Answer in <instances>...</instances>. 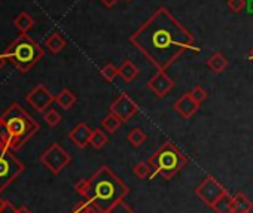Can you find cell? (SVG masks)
Wrapping results in <instances>:
<instances>
[{
    "mask_svg": "<svg viewBox=\"0 0 253 213\" xmlns=\"http://www.w3.org/2000/svg\"><path fill=\"white\" fill-rule=\"evenodd\" d=\"M6 61H8V58H6V55L2 52V54H0V69H3V66L6 64Z\"/></svg>",
    "mask_w": 253,
    "mask_h": 213,
    "instance_id": "obj_35",
    "label": "cell"
},
{
    "mask_svg": "<svg viewBox=\"0 0 253 213\" xmlns=\"http://www.w3.org/2000/svg\"><path fill=\"white\" fill-rule=\"evenodd\" d=\"M125 2H133V0H125Z\"/></svg>",
    "mask_w": 253,
    "mask_h": 213,
    "instance_id": "obj_39",
    "label": "cell"
},
{
    "mask_svg": "<svg viewBox=\"0 0 253 213\" xmlns=\"http://www.w3.org/2000/svg\"><path fill=\"white\" fill-rule=\"evenodd\" d=\"M101 76L107 81V82H112L116 76H118V67L115 66V64H112V63H109V64H106L103 69H101Z\"/></svg>",
    "mask_w": 253,
    "mask_h": 213,
    "instance_id": "obj_27",
    "label": "cell"
},
{
    "mask_svg": "<svg viewBox=\"0 0 253 213\" xmlns=\"http://www.w3.org/2000/svg\"><path fill=\"white\" fill-rule=\"evenodd\" d=\"M3 54L20 73H27L32 70L45 55L43 48L29 35H20L5 48Z\"/></svg>",
    "mask_w": 253,
    "mask_h": 213,
    "instance_id": "obj_3",
    "label": "cell"
},
{
    "mask_svg": "<svg viewBox=\"0 0 253 213\" xmlns=\"http://www.w3.org/2000/svg\"><path fill=\"white\" fill-rule=\"evenodd\" d=\"M126 140H128V143H130L133 148H140V146L146 142V133H145L142 128L136 127V128H133L128 134H126Z\"/></svg>",
    "mask_w": 253,
    "mask_h": 213,
    "instance_id": "obj_22",
    "label": "cell"
},
{
    "mask_svg": "<svg viewBox=\"0 0 253 213\" xmlns=\"http://www.w3.org/2000/svg\"><path fill=\"white\" fill-rule=\"evenodd\" d=\"M15 139L14 151L21 149L39 130L41 126L36 120H33L18 103H12L9 108L0 117Z\"/></svg>",
    "mask_w": 253,
    "mask_h": 213,
    "instance_id": "obj_4",
    "label": "cell"
},
{
    "mask_svg": "<svg viewBox=\"0 0 253 213\" xmlns=\"http://www.w3.org/2000/svg\"><path fill=\"white\" fill-rule=\"evenodd\" d=\"M133 173H134L139 179H146V177H151V174H152V167H151L149 163L142 161V163H139V164L134 166Z\"/></svg>",
    "mask_w": 253,
    "mask_h": 213,
    "instance_id": "obj_25",
    "label": "cell"
},
{
    "mask_svg": "<svg viewBox=\"0 0 253 213\" xmlns=\"http://www.w3.org/2000/svg\"><path fill=\"white\" fill-rule=\"evenodd\" d=\"M100 2L106 6V8H113L119 0H100Z\"/></svg>",
    "mask_w": 253,
    "mask_h": 213,
    "instance_id": "obj_33",
    "label": "cell"
},
{
    "mask_svg": "<svg viewBox=\"0 0 253 213\" xmlns=\"http://www.w3.org/2000/svg\"><path fill=\"white\" fill-rule=\"evenodd\" d=\"M106 143H107V136H106V133H104L103 130H100V128L92 130L89 145H91L94 149H101V148H104Z\"/></svg>",
    "mask_w": 253,
    "mask_h": 213,
    "instance_id": "obj_24",
    "label": "cell"
},
{
    "mask_svg": "<svg viewBox=\"0 0 253 213\" xmlns=\"http://www.w3.org/2000/svg\"><path fill=\"white\" fill-rule=\"evenodd\" d=\"M66 45H67L66 39H64L58 32L52 33V35L45 41V48H48V49H49V52H52V54H58V52H61V51L66 48Z\"/></svg>",
    "mask_w": 253,
    "mask_h": 213,
    "instance_id": "obj_17",
    "label": "cell"
},
{
    "mask_svg": "<svg viewBox=\"0 0 253 213\" xmlns=\"http://www.w3.org/2000/svg\"><path fill=\"white\" fill-rule=\"evenodd\" d=\"M14 26L15 29L21 33V35H27V32L35 26V20L30 14L27 12H20L15 18H14Z\"/></svg>",
    "mask_w": 253,
    "mask_h": 213,
    "instance_id": "obj_16",
    "label": "cell"
},
{
    "mask_svg": "<svg viewBox=\"0 0 253 213\" xmlns=\"http://www.w3.org/2000/svg\"><path fill=\"white\" fill-rule=\"evenodd\" d=\"M228 191L225 189V186L222 183H219L213 176L207 174L204 177V180L195 188V194L197 197L204 203L207 204L209 207H213V204L222 197L225 195Z\"/></svg>",
    "mask_w": 253,
    "mask_h": 213,
    "instance_id": "obj_8",
    "label": "cell"
},
{
    "mask_svg": "<svg viewBox=\"0 0 253 213\" xmlns=\"http://www.w3.org/2000/svg\"><path fill=\"white\" fill-rule=\"evenodd\" d=\"M91 134H92V130H91L86 124L81 123V124H78V126L69 133V139H70L79 149H85V148L89 145Z\"/></svg>",
    "mask_w": 253,
    "mask_h": 213,
    "instance_id": "obj_13",
    "label": "cell"
},
{
    "mask_svg": "<svg viewBox=\"0 0 253 213\" xmlns=\"http://www.w3.org/2000/svg\"><path fill=\"white\" fill-rule=\"evenodd\" d=\"M5 203H6V200H3L2 197H0V209H2V207L5 206Z\"/></svg>",
    "mask_w": 253,
    "mask_h": 213,
    "instance_id": "obj_37",
    "label": "cell"
},
{
    "mask_svg": "<svg viewBox=\"0 0 253 213\" xmlns=\"http://www.w3.org/2000/svg\"><path fill=\"white\" fill-rule=\"evenodd\" d=\"M247 213H252V212H247Z\"/></svg>",
    "mask_w": 253,
    "mask_h": 213,
    "instance_id": "obj_40",
    "label": "cell"
},
{
    "mask_svg": "<svg viewBox=\"0 0 253 213\" xmlns=\"http://www.w3.org/2000/svg\"><path fill=\"white\" fill-rule=\"evenodd\" d=\"M84 213H103V212H100V210H98V209H95L94 206H89Z\"/></svg>",
    "mask_w": 253,
    "mask_h": 213,
    "instance_id": "obj_36",
    "label": "cell"
},
{
    "mask_svg": "<svg viewBox=\"0 0 253 213\" xmlns=\"http://www.w3.org/2000/svg\"><path fill=\"white\" fill-rule=\"evenodd\" d=\"M43 120H45V123L49 126V127H57L60 123H61V115L55 111V109H49V111H46L45 114H43Z\"/></svg>",
    "mask_w": 253,
    "mask_h": 213,
    "instance_id": "obj_26",
    "label": "cell"
},
{
    "mask_svg": "<svg viewBox=\"0 0 253 213\" xmlns=\"http://www.w3.org/2000/svg\"><path fill=\"white\" fill-rule=\"evenodd\" d=\"M253 203L249 200V197L243 192H237L232 195V213H247L252 212Z\"/></svg>",
    "mask_w": 253,
    "mask_h": 213,
    "instance_id": "obj_15",
    "label": "cell"
},
{
    "mask_svg": "<svg viewBox=\"0 0 253 213\" xmlns=\"http://www.w3.org/2000/svg\"><path fill=\"white\" fill-rule=\"evenodd\" d=\"M121 124H122V121H121L116 115H113V114H109L107 117H104V118L101 120V127H103L106 131H109L110 134H113V133L121 127Z\"/></svg>",
    "mask_w": 253,
    "mask_h": 213,
    "instance_id": "obj_23",
    "label": "cell"
},
{
    "mask_svg": "<svg viewBox=\"0 0 253 213\" xmlns=\"http://www.w3.org/2000/svg\"><path fill=\"white\" fill-rule=\"evenodd\" d=\"M174 81L166 73V70H158L149 81H148V88L160 98L166 97L173 88H174Z\"/></svg>",
    "mask_w": 253,
    "mask_h": 213,
    "instance_id": "obj_11",
    "label": "cell"
},
{
    "mask_svg": "<svg viewBox=\"0 0 253 213\" xmlns=\"http://www.w3.org/2000/svg\"><path fill=\"white\" fill-rule=\"evenodd\" d=\"M89 206H92L88 200H84V201H79V203H76L75 204V207L72 209V212L70 213H84Z\"/></svg>",
    "mask_w": 253,
    "mask_h": 213,
    "instance_id": "obj_31",
    "label": "cell"
},
{
    "mask_svg": "<svg viewBox=\"0 0 253 213\" xmlns=\"http://www.w3.org/2000/svg\"><path fill=\"white\" fill-rule=\"evenodd\" d=\"M173 108L183 120H191L198 112L200 104L192 98V95L189 92H186L173 104Z\"/></svg>",
    "mask_w": 253,
    "mask_h": 213,
    "instance_id": "obj_12",
    "label": "cell"
},
{
    "mask_svg": "<svg viewBox=\"0 0 253 213\" xmlns=\"http://www.w3.org/2000/svg\"><path fill=\"white\" fill-rule=\"evenodd\" d=\"M106 213H136L128 204H126L124 200H121V201H118L116 204H113Z\"/></svg>",
    "mask_w": 253,
    "mask_h": 213,
    "instance_id": "obj_28",
    "label": "cell"
},
{
    "mask_svg": "<svg viewBox=\"0 0 253 213\" xmlns=\"http://www.w3.org/2000/svg\"><path fill=\"white\" fill-rule=\"evenodd\" d=\"M186 163L188 158L180 152V149H177L171 142H164L149 158V164L152 167L151 179L160 176L164 180H170L186 166Z\"/></svg>",
    "mask_w": 253,
    "mask_h": 213,
    "instance_id": "obj_5",
    "label": "cell"
},
{
    "mask_svg": "<svg viewBox=\"0 0 253 213\" xmlns=\"http://www.w3.org/2000/svg\"><path fill=\"white\" fill-rule=\"evenodd\" d=\"M207 67L213 72V73H222L226 67H228V60L225 58V55L222 52H214L207 61H206Z\"/></svg>",
    "mask_w": 253,
    "mask_h": 213,
    "instance_id": "obj_18",
    "label": "cell"
},
{
    "mask_svg": "<svg viewBox=\"0 0 253 213\" xmlns=\"http://www.w3.org/2000/svg\"><path fill=\"white\" fill-rule=\"evenodd\" d=\"M109 111L110 114L116 115L122 123H128L139 112V104L126 92H122L112 101Z\"/></svg>",
    "mask_w": 253,
    "mask_h": 213,
    "instance_id": "obj_9",
    "label": "cell"
},
{
    "mask_svg": "<svg viewBox=\"0 0 253 213\" xmlns=\"http://www.w3.org/2000/svg\"><path fill=\"white\" fill-rule=\"evenodd\" d=\"M17 213H32V210L27 206H20L17 207Z\"/></svg>",
    "mask_w": 253,
    "mask_h": 213,
    "instance_id": "obj_34",
    "label": "cell"
},
{
    "mask_svg": "<svg viewBox=\"0 0 253 213\" xmlns=\"http://www.w3.org/2000/svg\"><path fill=\"white\" fill-rule=\"evenodd\" d=\"M75 189L103 213L128 194V186L107 166H101L91 177L76 182Z\"/></svg>",
    "mask_w": 253,
    "mask_h": 213,
    "instance_id": "obj_2",
    "label": "cell"
},
{
    "mask_svg": "<svg viewBox=\"0 0 253 213\" xmlns=\"http://www.w3.org/2000/svg\"><path fill=\"white\" fill-rule=\"evenodd\" d=\"M226 6L232 14H240L246 8V0H226Z\"/></svg>",
    "mask_w": 253,
    "mask_h": 213,
    "instance_id": "obj_30",
    "label": "cell"
},
{
    "mask_svg": "<svg viewBox=\"0 0 253 213\" xmlns=\"http://www.w3.org/2000/svg\"><path fill=\"white\" fill-rule=\"evenodd\" d=\"M0 213H17V207L11 201H6L5 206L0 209Z\"/></svg>",
    "mask_w": 253,
    "mask_h": 213,
    "instance_id": "obj_32",
    "label": "cell"
},
{
    "mask_svg": "<svg viewBox=\"0 0 253 213\" xmlns=\"http://www.w3.org/2000/svg\"><path fill=\"white\" fill-rule=\"evenodd\" d=\"M24 170L26 166L12 154V151L0 148V192H3Z\"/></svg>",
    "mask_w": 253,
    "mask_h": 213,
    "instance_id": "obj_6",
    "label": "cell"
},
{
    "mask_svg": "<svg viewBox=\"0 0 253 213\" xmlns=\"http://www.w3.org/2000/svg\"><path fill=\"white\" fill-rule=\"evenodd\" d=\"M0 148H5L9 151H14L15 148V139L2 120H0Z\"/></svg>",
    "mask_w": 253,
    "mask_h": 213,
    "instance_id": "obj_20",
    "label": "cell"
},
{
    "mask_svg": "<svg viewBox=\"0 0 253 213\" xmlns=\"http://www.w3.org/2000/svg\"><path fill=\"white\" fill-rule=\"evenodd\" d=\"M139 75H140V69H139L131 60H125V61L118 67V76H121V79L125 81L126 84L133 82Z\"/></svg>",
    "mask_w": 253,
    "mask_h": 213,
    "instance_id": "obj_14",
    "label": "cell"
},
{
    "mask_svg": "<svg viewBox=\"0 0 253 213\" xmlns=\"http://www.w3.org/2000/svg\"><path fill=\"white\" fill-rule=\"evenodd\" d=\"M26 101L32 106V108L36 111V112H45L52 101H55V95L51 94V91L42 85V84H38L27 95H26Z\"/></svg>",
    "mask_w": 253,
    "mask_h": 213,
    "instance_id": "obj_10",
    "label": "cell"
},
{
    "mask_svg": "<svg viewBox=\"0 0 253 213\" xmlns=\"http://www.w3.org/2000/svg\"><path fill=\"white\" fill-rule=\"evenodd\" d=\"M216 213H232V195L228 192L222 195L211 207Z\"/></svg>",
    "mask_w": 253,
    "mask_h": 213,
    "instance_id": "obj_21",
    "label": "cell"
},
{
    "mask_svg": "<svg viewBox=\"0 0 253 213\" xmlns=\"http://www.w3.org/2000/svg\"><path fill=\"white\" fill-rule=\"evenodd\" d=\"M55 101H57V104L60 106V108H63L64 111H69V109L73 108V104L76 103V95L70 89L64 88L55 95Z\"/></svg>",
    "mask_w": 253,
    "mask_h": 213,
    "instance_id": "obj_19",
    "label": "cell"
},
{
    "mask_svg": "<svg viewBox=\"0 0 253 213\" xmlns=\"http://www.w3.org/2000/svg\"><path fill=\"white\" fill-rule=\"evenodd\" d=\"M249 60L250 61H253V48L250 49V52H249Z\"/></svg>",
    "mask_w": 253,
    "mask_h": 213,
    "instance_id": "obj_38",
    "label": "cell"
},
{
    "mask_svg": "<svg viewBox=\"0 0 253 213\" xmlns=\"http://www.w3.org/2000/svg\"><path fill=\"white\" fill-rule=\"evenodd\" d=\"M128 41L157 70H167L188 51H201L195 45V36L164 6H160Z\"/></svg>",
    "mask_w": 253,
    "mask_h": 213,
    "instance_id": "obj_1",
    "label": "cell"
},
{
    "mask_svg": "<svg viewBox=\"0 0 253 213\" xmlns=\"http://www.w3.org/2000/svg\"><path fill=\"white\" fill-rule=\"evenodd\" d=\"M39 161L54 174H60L72 161L70 154L58 143H52L39 158Z\"/></svg>",
    "mask_w": 253,
    "mask_h": 213,
    "instance_id": "obj_7",
    "label": "cell"
},
{
    "mask_svg": "<svg viewBox=\"0 0 253 213\" xmlns=\"http://www.w3.org/2000/svg\"><path fill=\"white\" fill-rule=\"evenodd\" d=\"M189 94L192 95V98H194L198 104H201L203 101H206V100H207V97H209L207 91H206L203 86H200V85L194 86V88L189 91Z\"/></svg>",
    "mask_w": 253,
    "mask_h": 213,
    "instance_id": "obj_29",
    "label": "cell"
}]
</instances>
